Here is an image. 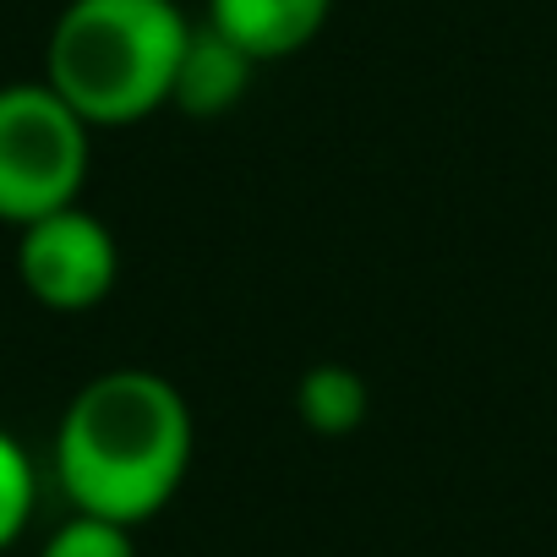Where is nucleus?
<instances>
[{
  "label": "nucleus",
  "instance_id": "3",
  "mask_svg": "<svg viewBox=\"0 0 557 557\" xmlns=\"http://www.w3.org/2000/svg\"><path fill=\"white\" fill-rule=\"evenodd\" d=\"M94 126L50 83L0 88V224L61 213L88 186Z\"/></svg>",
  "mask_w": 557,
  "mask_h": 557
},
{
  "label": "nucleus",
  "instance_id": "2",
  "mask_svg": "<svg viewBox=\"0 0 557 557\" xmlns=\"http://www.w3.org/2000/svg\"><path fill=\"white\" fill-rule=\"evenodd\" d=\"M186 39L175 0H66L45 45V83L94 132L137 126L170 104Z\"/></svg>",
  "mask_w": 557,
  "mask_h": 557
},
{
  "label": "nucleus",
  "instance_id": "4",
  "mask_svg": "<svg viewBox=\"0 0 557 557\" xmlns=\"http://www.w3.org/2000/svg\"><path fill=\"white\" fill-rule=\"evenodd\" d=\"M17 278L45 312H94L121 278V240L72 202L17 230Z\"/></svg>",
  "mask_w": 557,
  "mask_h": 557
},
{
  "label": "nucleus",
  "instance_id": "8",
  "mask_svg": "<svg viewBox=\"0 0 557 557\" xmlns=\"http://www.w3.org/2000/svg\"><path fill=\"white\" fill-rule=\"evenodd\" d=\"M34 492H39V481H34V465H28L23 443L12 432H0V552L28 530Z\"/></svg>",
  "mask_w": 557,
  "mask_h": 557
},
{
  "label": "nucleus",
  "instance_id": "7",
  "mask_svg": "<svg viewBox=\"0 0 557 557\" xmlns=\"http://www.w3.org/2000/svg\"><path fill=\"white\" fill-rule=\"evenodd\" d=\"M296 416L307 421V432L318 437H350L361 432V421L372 416V388L356 367L345 361H318L301 372L296 383Z\"/></svg>",
  "mask_w": 557,
  "mask_h": 557
},
{
  "label": "nucleus",
  "instance_id": "1",
  "mask_svg": "<svg viewBox=\"0 0 557 557\" xmlns=\"http://www.w3.org/2000/svg\"><path fill=\"white\" fill-rule=\"evenodd\" d=\"M191 405L148 367H115L88 377L55 426V475L77 513L115 519L126 530L170 508L191 470Z\"/></svg>",
  "mask_w": 557,
  "mask_h": 557
},
{
  "label": "nucleus",
  "instance_id": "6",
  "mask_svg": "<svg viewBox=\"0 0 557 557\" xmlns=\"http://www.w3.org/2000/svg\"><path fill=\"white\" fill-rule=\"evenodd\" d=\"M251 77H257V61L240 45H230L208 23H191V39H186L181 66H175L170 110H181L191 121H219V115H230L246 99Z\"/></svg>",
  "mask_w": 557,
  "mask_h": 557
},
{
  "label": "nucleus",
  "instance_id": "5",
  "mask_svg": "<svg viewBox=\"0 0 557 557\" xmlns=\"http://www.w3.org/2000/svg\"><path fill=\"white\" fill-rule=\"evenodd\" d=\"M334 17V0H208V28L240 45L257 66L301 55Z\"/></svg>",
  "mask_w": 557,
  "mask_h": 557
},
{
  "label": "nucleus",
  "instance_id": "9",
  "mask_svg": "<svg viewBox=\"0 0 557 557\" xmlns=\"http://www.w3.org/2000/svg\"><path fill=\"white\" fill-rule=\"evenodd\" d=\"M39 557H137V541L126 524L115 519H94V513H72Z\"/></svg>",
  "mask_w": 557,
  "mask_h": 557
}]
</instances>
